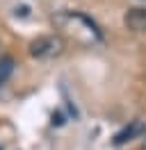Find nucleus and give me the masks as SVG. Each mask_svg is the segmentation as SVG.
I'll list each match as a JSON object with an SVG mask.
<instances>
[{
    "label": "nucleus",
    "instance_id": "f03ea898",
    "mask_svg": "<svg viewBox=\"0 0 146 150\" xmlns=\"http://www.w3.org/2000/svg\"><path fill=\"white\" fill-rule=\"evenodd\" d=\"M123 23L132 32H146V7H130L123 16Z\"/></svg>",
    "mask_w": 146,
    "mask_h": 150
},
{
    "label": "nucleus",
    "instance_id": "423d86ee",
    "mask_svg": "<svg viewBox=\"0 0 146 150\" xmlns=\"http://www.w3.org/2000/svg\"><path fill=\"white\" fill-rule=\"evenodd\" d=\"M142 150H146V143H144V146H142Z\"/></svg>",
    "mask_w": 146,
    "mask_h": 150
},
{
    "label": "nucleus",
    "instance_id": "20e7f679",
    "mask_svg": "<svg viewBox=\"0 0 146 150\" xmlns=\"http://www.w3.org/2000/svg\"><path fill=\"white\" fill-rule=\"evenodd\" d=\"M11 73H14V59L2 57V59H0V84H2V82H7Z\"/></svg>",
    "mask_w": 146,
    "mask_h": 150
},
{
    "label": "nucleus",
    "instance_id": "7ed1b4c3",
    "mask_svg": "<svg viewBox=\"0 0 146 150\" xmlns=\"http://www.w3.org/2000/svg\"><path fill=\"white\" fill-rule=\"evenodd\" d=\"M139 134H146V125H144L142 121H132L128 127H123V130L114 137V143H117V146H121V143L135 139V137H139Z\"/></svg>",
    "mask_w": 146,
    "mask_h": 150
},
{
    "label": "nucleus",
    "instance_id": "f257e3e1",
    "mask_svg": "<svg viewBox=\"0 0 146 150\" xmlns=\"http://www.w3.org/2000/svg\"><path fill=\"white\" fill-rule=\"evenodd\" d=\"M64 48H66V43L59 34H46L30 43V55L36 59H53V57L62 55Z\"/></svg>",
    "mask_w": 146,
    "mask_h": 150
},
{
    "label": "nucleus",
    "instance_id": "39448f33",
    "mask_svg": "<svg viewBox=\"0 0 146 150\" xmlns=\"http://www.w3.org/2000/svg\"><path fill=\"white\" fill-rule=\"evenodd\" d=\"M27 11H30L27 7H21V9H16V16H27Z\"/></svg>",
    "mask_w": 146,
    "mask_h": 150
}]
</instances>
